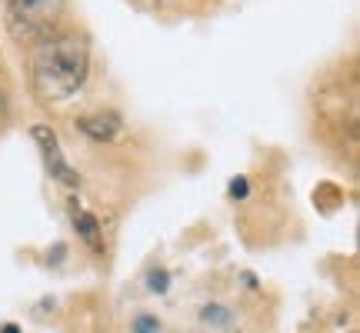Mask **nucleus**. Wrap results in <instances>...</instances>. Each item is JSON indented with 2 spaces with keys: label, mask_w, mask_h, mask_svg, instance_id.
<instances>
[{
  "label": "nucleus",
  "mask_w": 360,
  "mask_h": 333,
  "mask_svg": "<svg viewBox=\"0 0 360 333\" xmlns=\"http://www.w3.org/2000/svg\"><path fill=\"white\" fill-rule=\"evenodd\" d=\"M90 44L77 30H53L34 44L30 53V87L40 103H64L87 84Z\"/></svg>",
  "instance_id": "nucleus-1"
},
{
  "label": "nucleus",
  "mask_w": 360,
  "mask_h": 333,
  "mask_svg": "<svg viewBox=\"0 0 360 333\" xmlns=\"http://www.w3.org/2000/svg\"><path fill=\"white\" fill-rule=\"evenodd\" d=\"M60 17H64V0H11L7 4V30L20 44H37L51 37Z\"/></svg>",
  "instance_id": "nucleus-2"
},
{
  "label": "nucleus",
  "mask_w": 360,
  "mask_h": 333,
  "mask_svg": "<svg viewBox=\"0 0 360 333\" xmlns=\"http://www.w3.org/2000/svg\"><path fill=\"white\" fill-rule=\"evenodd\" d=\"M34 133V141H37L40 154H44V164H47V170H51V177L57 180V183H64V187H80V174L74 170V166L67 164L64 150H60V141H57V133H53L47 124H37V127L30 130Z\"/></svg>",
  "instance_id": "nucleus-3"
},
{
  "label": "nucleus",
  "mask_w": 360,
  "mask_h": 333,
  "mask_svg": "<svg viewBox=\"0 0 360 333\" xmlns=\"http://www.w3.org/2000/svg\"><path fill=\"white\" fill-rule=\"evenodd\" d=\"M77 130L94 143H114L120 137V130H124V120L114 110H97V114L77 117Z\"/></svg>",
  "instance_id": "nucleus-4"
},
{
  "label": "nucleus",
  "mask_w": 360,
  "mask_h": 333,
  "mask_svg": "<svg viewBox=\"0 0 360 333\" xmlns=\"http://www.w3.org/2000/svg\"><path fill=\"white\" fill-rule=\"evenodd\" d=\"M74 230H77V237L94 250V254H103V233H101V223H97L94 214L74 210Z\"/></svg>",
  "instance_id": "nucleus-5"
},
{
  "label": "nucleus",
  "mask_w": 360,
  "mask_h": 333,
  "mask_svg": "<svg viewBox=\"0 0 360 333\" xmlns=\"http://www.w3.org/2000/svg\"><path fill=\"white\" fill-rule=\"evenodd\" d=\"M200 320L207 323V327H231L233 317L227 307H220V303H207L204 310H200Z\"/></svg>",
  "instance_id": "nucleus-6"
},
{
  "label": "nucleus",
  "mask_w": 360,
  "mask_h": 333,
  "mask_svg": "<svg viewBox=\"0 0 360 333\" xmlns=\"http://www.w3.org/2000/svg\"><path fill=\"white\" fill-rule=\"evenodd\" d=\"M167 270H154V273H150V294H164V290H167Z\"/></svg>",
  "instance_id": "nucleus-7"
},
{
  "label": "nucleus",
  "mask_w": 360,
  "mask_h": 333,
  "mask_svg": "<svg viewBox=\"0 0 360 333\" xmlns=\"http://www.w3.org/2000/svg\"><path fill=\"white\" fill-rule=\"evenodd\" d=\"M157 330H160V323L154 317H137L134 320V333H157Z\"/></svg>",
  "instance_id": "nucleus-8"
},
{
  "label": "nucleus",
  "mask_w": 360,
  "mask_h": 333,
  "mask_svg": "<svg viewBox=\"0 0 360 333\" xmlns=\"http://www.w3.org/2000/svg\"><path fill=\"white\" fill-rule=\"evenodd\" d=\"M231 193H233V197H247V183H244V177L233 180V183H231Z\"/></svg>",
  "instance_id": "nucleus-9"
}]
</instances>
